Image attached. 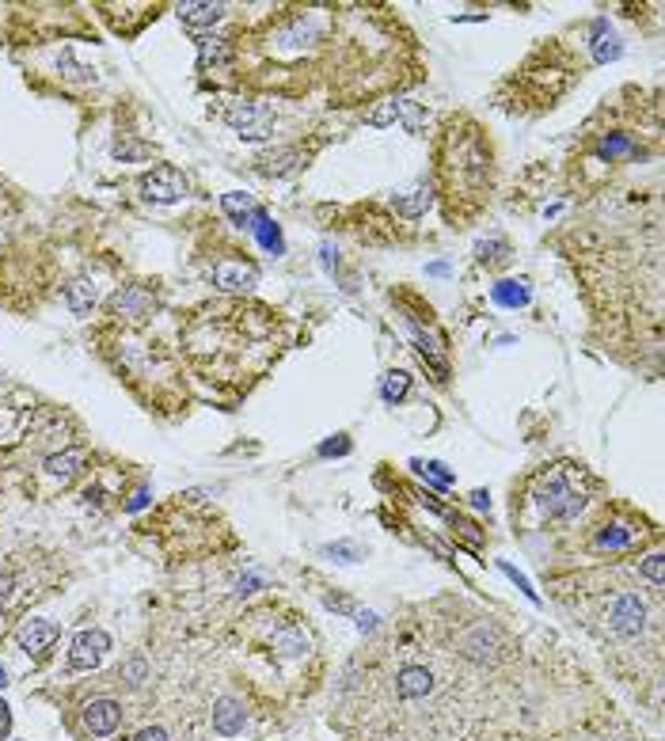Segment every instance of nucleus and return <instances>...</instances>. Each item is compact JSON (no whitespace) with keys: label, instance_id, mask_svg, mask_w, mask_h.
Masks as SVG:
<instances>
[{"label":"nucleus","instance_id":"nucleus-1","mask_svg":"<svg viewBox=\"0 0 665 741\" xmlns=\"http://www.w3.org/2000/svg\"><path fill=\"white\" fill-rule=\"evenodd\" d=\"M491 145L483 141L479 126L453 122L441 149V187L449 198V221L479 209L491 190Z\"/></svg>","mask_w":665,"mask_h":741},{"label":"nucleus","instance_id":"nucleus-2","mask_svg":"<svg viewBox=\"0 0 665 741\" xmlns=\"http://www.w3.org/2000/svg\"><path fill=\"white\" fill-rule=\"evenodd\" d=\"M536 506L548 517H555V521H574L582 513V506H586V494L570 483L567 468H551L540 479V487H536Z\"/></svg>","mask_w":665,"mask_h":741},{"label":"nucleus","instance_id":"nucleus-3","mask_svg":"<svg viewBox=\"0 0 665 741\" xmlns=\"http://www.w3.org/2000/svg\"><path fill=\"white\" fill-rule=\"evenodd\" d=\"M225 122L240 133L244 141H263V137L274 133V122H278V118H274V111H270L266 103L236 99V103H228L225 107Z\"/></svg>","mask_w":665,"mask_h":741},{"label":"nucleus","instance_id":"nucleus-4","mask_svg":"<svg viewBox=\"0 0 665 741\" xmlns=\"http://www.w3.org/2000/svg\"><path fill=\"white\" fill-rule=\"evenodd\" d=\"M605 620L608 631H616L620 639H635L646 627V601L631 589H620L612 593V601L605 605Z\"/></svg>","mask_w":665,"mask_h":741},{"label":"nucleus","instance_id":"nucleus-5","mask_svg":"<svg viewBox=\"0 0 665 741\" xmlns=\"http://www.w3.org/2000/svg\"><path fill=\"white\" fill-rule=\"evenodd\" d=\"M152 308H156V293L149 285H122L111 297V320L122 327H137L149 320Z\"/></svg>","mask_w":665,"mask_h":741},{"label":"nucleus","instance_id":"nucleus-6","mask_svg":"<svg viewBox=\"0 0 665 741\" xmlns=\"http://www.w3.org/2000/svg\"><path fill=\"white\" fill-rule=\"evenodd\" d=\"M111 650V635L103 627H84L73 639V650H69V669L80 673V669H95V665L107 658Z\"/></svg>","mask_w":665,"mask_h":741},{"label":"nucleus","instance_id":"nucleus-7","mask_svg":"<svg viewBox=\"0 0 665 741\" xmlns=\"http://www.w3.org/2000/svg\"><path fill=\"white\" fill-rule=\"evenodd\" d=\"M141 190H145V198L149 202H179V198H187V179H183V171L171 168V164H160V168H152L145 179H141Z\"/></svg>","mask_w":665,"mask_h":741},{"label":"nucleus","instance_id":"nucleus-8","mask_svg":"<svg viewBox=\"0 0 665 741\" xmlns=\"http://www.w3.org/2000/svg\"><path fill=\"white\" fill-rule=\"evenodd\" d=\"M502 650H506V643H502V635H498L491 624H475L472 631L460 639V654H464L468 662H479V665H494L502 658Z\"/></svg>","mask_w":665,"mask_h":741},{"label":"nucleus","instance_id":"nucleus-9","mask_svg":"<svg viewBox=\"0 0 665 741\" xmlns=\"http://www.w3.org/2000/svg\"><path fill=\"white\" fill-rule=\"evenodd\" d=\"M80 719H84V730H88L92 738H111L114 730L122 726V719H126V707H122L118 700H107V696H99V700L84 703Z\"/></svg>","mask_w":665,"mask_h":741},{"label":"nucleus","instance_id":"nucleus-10","mask_svg":"<svg viewBox=\"0 0 665 741\" xmlns=\"http://www.w3.org/2000/svg\"><path fill=\"white\" fill-rule=\"evenodd\" d=\"M643 536L646 532L639 525H631V521H608L593 536V551H601V555H624V551L639 548Z\"/></svg>","mask_w":665,"mask_h":741},{"label":"nucleus","instance_id":"nucleus-11","mask_svg":"<svg viewBox=\"0 0 665 741\" xmlns=\"http://www.w3.org/2000/svg\"><path fill=\"white\" fill-rule=\"evenodd\" d=\"M57 639H61V627H57L54 620H38V616L35 620H23L16 631V646L27 658H31V654H35V658H46L57 646Z\"/></svg>","mask_w":665,"mask_h":741},{"label":"nucleus","instance_id":"nucleus-12","mask_svg":"<svg viewBox=\"0 0 665 741\" xmlns=\"http://www.w3.org/2000/svg\"><path fill=\"white\" fill-rule=\"evenodd\" d=\"M213 285L225 293H247L259 285V266L251 259H221L213 266Z\"/></svg>","mask_w":665,"mask_h":741},{"label":"nucleus","instance_id":"nucleus-13","mask_svg":"<svg viewBox=\"0 0 665 741\" xmlns=\"http://www.w3.org/2000/svg\"><path fill=\"white\" fill-rule=\"evenodd\" d=\"M392 206H396L399 217H407V221H418V217H422L426 209L434 206V187H430L426 179H418V183H411L407 190H396Z\"/></svg>","mask_w":665,"mask_h":741},{"label":"nucleus","instance_id":"nucleus-14","mask_svg":"<svg viewBox=\"0 0 665 741\" xmlns=\"http://www.w3.org/2000/svg\"><path fill=\"white\" fill-rule=\"evenodd\" d=\"M434 692V673L426 665H403L396 677L399 700H426Z\"/></svg>","mask_w":665,"mask_h":741},{"label":"nucleus","instance_id":"nucleus-15","mask_svg":"<svg viewBox=\"0 0 665 741\" xmlns=\"http://www.w3.org/2000/svg\"><path fill=\"white\" fill-rule=\"evenodd\" d=\"M244 722H247V711L236 696H221V700L213 703V730H217L221 738H236V734L244 730Z\"/></svg>","mask_w":665,"mask_h":741},{"label":"nucleus","instance_id":"nucleus-16","mask_svg":"<svg viewBox=\"0 0 665 741\" xmlns=\"http://www.w3.org/2000/svg\"><path fill=\"white\" fill-rule=\"evenodd\" d=\"M42 472L50 475L54 483H61V487H69V483H73L76 475L84 472V453H80V449H65V453L46 456Z\"/></svg>","mask_w":665,"mask_h":741},{"label":"nucleus","instance_id":"nucleus-17","mask_svg":"<svg viewBox=\"0 0 665 741\" xmlns=\"http://www.w3.org/2000/svg\"><path fill=\"white\" fill-rule=\"evenodd\" d=\"M95 301H99V285H95L88 274H84V278H73V282L65 285V304H69V312L80 316V320L92 312Z\"/></svg>","mask_w":665,"mask_h":741},{"label":"nucleus","instance_id":"nucleus-18","mask_svg":"<svg viewBox=\"0 0 665 741\" xmlns=\"http://www.w3.org/2000/svg\"><path fill=\"white\" fill-rule=\"evenodd\" d=\"M589 35H593V61L597 65H605V61H616V57L624 54V46H620V38L608 31V19H593V27H589Z\"/></svg>","mask_w":665,"mask_h":741},{"label":"nucleus","instance_id":"nucleus-19","mask_svg":"<svg viewBox=\"0 0 665 741\" xmlns=\"http://www.w3.org/2000/svg\"><path fill=\"white\" fill-rule=\"evenodd\" d=\"M175 12H179V19H183L187 27H213L217 19L225 16V4H209V0H187V4H179Z\"/></svg>","mask_w":665,"mask_h":741},{"label":"nucleus","instance_id":"nucleus-20","mask_svg":"<svg viewBox=\"0 0 665 741\" xmlns=\"http://www.w3.org/2000/svg\"><path fill=\"white\" fill-rule=\"evenodd\" d=\"M593 156H597L601 164H616V160H624V156H635V141H631L627 133H605V137L593 141Z\"/></svg>","mask_w":665,"mask_h":741},{"label":"nucleus","instance_id":"nucleus-21","mask_svg":"<svg viewBox=\"0 0 665 741\" xmlns=\"http://www.w3.org/2000/svg\"><path fill=\"white\" fill-rule=\"evenodd\" d=\"M270 646H274L282 658H301L304 650H308V635H304V627H297V624H282V627H274Z\"/></svg>","mask_w":665,"mask_h":741},{"label":"nucleus","instance_id":"nucleus-22","mask_svg":"<svg viewBox=\"0 0 665 741\" xmlns=\"http://www.w3.org/2000/svg\"><path fill=\"white\" fill-rule=\"evenodd\" d=\"M232 61V42L228 38H202L198 42V69L209 73V69H221Z\"/></svg>","mask_w":665,"mask_h":741},{"label":"nucleus","instance_id":"nucleus-23","mask_svg":"<svg viewBox=\"0 0 665 741\" xmlns=\"http://www.w3.org/2000/svg\"><path fill=\"white\" fill-rule=\"evenodd\" d=\"M251 228H255V236H259V244L266 247V251H274V255H282V232H278V225L266 217L263 209H255V217H251Z\"/></svg>","mask_w":665,"mask_h":741},{"label":"nucleus","instance_id":"nucleus-24","mask_svg":"<svg viewBox=\"0 0 665 741\" xmlns=\"http://www.w3.org/2000/svg\"><path fill=\"white\" fill-rule=\"evenodd\" d=\"M494 301L502 304V308H525L529 304V285L506 278V282L494 285Z\"/></svg>","mask_w":665,"mask_h":741},{"label":"nucleus","instance_id":"nucleus-25","mask_svg":"<svg viewBox=\"0 0 665 741\" xmlns=\"http://www.w3.org/2000/svg\"><path fill=\"white\" fill-rule=\"evenodd\" d=\"M221 209H225L236 225H251V217H255V202H251L247 194H240V190L225 194V198H221Z\"/></svg>","mask_w":665,"mask_h":741},{"label":"nucleus","instance_id":"nucleus-26","mask_svg":"<svg viewBox=\"0 0 665 741\" xmlns=\"http://www.w3.org/2000/svg\"><path fill=\"white\" fill-rule=\"evenodd\" d=\"M399 122L411 133H422L426 130V122H430V114H426V107L415 103V99H399Z\"/></svg>","mask_w":665,"mask_h":741},{"label":"nucleus","instance_id":"nucleus-27","mask_svg":"<svg viewBox=\"0 0 665 741\" xmlns=\"http://www.w3.org/2000/svg\"><path fill=\"white\" fill-rule=\"evenodd\" d=\"M407 388H411V373L392 369V373L384 377V384H380V396H384V403H399V399L407 396Z\"/></svg>","mask_w":665,"mask_h":741},{"label":"nucleus","instance_id":"nucleus-28","mask_svg":"<svg viewBox=\"0 0 665 741\" xmlns=\"http://www.w3.org/2000/svg\"><path fill=\"white\" fill-rule=\"evenodd\" d=\"M365 122L373 126V130H384V126H392V122H399V99H384L377 111L365 114Z\"/></svg>","mask_w":665,"mask_h":741},{"label":"nucleus","instance_id":"nucleus-29","mask_svg":"<svg viewBox=\"0 0 665 741\" xmlns=\"http://www.w3.org/2000/svg\"><path fill=\"white\" fill-rule=\"evenodd\" d=\"M639 570H643L646 578H650V586H654V589L665 586V555H662V551H650L643 563H639Z\"/></svg>","mask_w":665,"mask_h":741},{"label":"nucleus","instance_id":"nucleus-30","mask_svg":"<svg viewBox=\"0 0 665 741\" xmlns=\"http://www.w3.org/2000/svg\"><path fill=\"white\" fill-rule=\"evenodd\" d=\"M506 255H510V244H506V240H498V236H494V240H483V244H479V263H483V266L502 263Z\"/></svg>","mask_w":665,"mask_h":741},{"label":"nucleus","instance_id":"nucleus-31","mask_svg":"<svg viewBox=\"0 0 665 741\" xmlns=\"http://www.w3.org/2000/svg\"><path fill=\"white\" fill-rule=\"evenodd\" d=\"M145 677H149V665H145V658L137 654V658H130V662L122 665V681L130 684V688H137V684H145Z\"/></svg>","mask_w":665,"mask_h":741},{"label":"nucleus","instance_id":"nucleus-32","mask_svg":"<svg viewBox=\"0 0 665 741\" xmlns=\"http://www.w3.org/2000/svg\"><path fill=\"white\" fill-rule=\"evenodd\" d=\"M323 555H331V559H339V563H358L361 548H358V544H346V540H339V544H327V548H323Z\"/></svg>","mask_w":665,"mask_h":741},{"label":"nucleus","instance_id":"nucleus-33","mask_svg":"<svg viewBox=\"0 0 665 741\" xmlns=\"http://www.w3.org/2000/svg\"><path fill=\"white\" fill-rule=\"evenodd\" d=\"M274 168H266L270 175H289V171H297L304 164L301 160V152H278V160H270Z\"/></svg>","mask_w":665,"mask_h":741},{"label":"nucleus","instance_id":"nucleus-34","mask_svg":"<svg viewBox=\"0 0 665 741\" xmlns=\"http://www.w3.org/2000/svg\"><path fill=\"white\" fill-rule=\"evenodd\" d=\"M415 468L426 475V479H434L437 487H449V483H453V472H449L445 464H437V460H430V464H415Z\"/></svg>","mask_w":665,"mask_h":741},{"label":"nucleus","instance_id":"nucleus-35","mask_svg":"<svg viewBox=\"0 0 665 741\" xmlns=\"http://www.w3.org/2000/svg\"><path fill=\"white\" fill-rule=\"evenodd\" d=\"M114 156L126 164V160H145V156H152V149H149V145H118V149H114Z\"/></svg>","mask_w":665,"mask_h":741},{"label":"nucleus","instance_id":"nucleus-36","mask_svg":"<svg viewBox=\"0 0 665 741\" xmlns=\"http://www.w3.org/2000/svg\"><path fill=\"white\" fill-rule=\"evenodd\" d=\"M12 593H16V574L12 570H0V608L12 601Z\"/></svg>","mask_w":665,"mask_h":741},{"label":"nucleus","instance_id":"nucleus-37","mask_svg":"<svg viewBox=\"0 0 665 741\" xmlns=\"http://www.w3.org/2000/svg\"><path fill=\"white\" fill-rule=\"evenodd\" d=\"M350 453V441L339 434V441H327V445H320V456H346Z\"/></svg>","mask_w":665,"mask_h":741},{"label":"nucleus","instance_id":"nucleus-38","mask_svg":"<svg viewBox=\"0 0 665 741\" xmlns=\"http://www.w3.org/2000/svg\"><path fill=\"white\" fill-rule=\"evenodd\" d=\"M130 741H168V730H160V726H145V730H137Z\"/></svg>","mask_w":665,"mask_h":741},{"label":"nucleus","instance_id":"nucleus-39","mask_svg":"<svg viewBox=\"0 0 665 741\" xmlns=\"http://www.w3.org/2000/svg\"><path fill=\"white\" fill-rule=\"evenodd\" d=\"M358 627L361 631H373L377 627V612H358Z\"/></svg>","mask_w":665,"mask_h":741},{"label":"nucleus","instance_id":"nucleus-40","mask_svg":"<svg viewBox=\"0 0 665 741\" xmlns=\"http://www.w3.org/2000/svg\"><path fill=\"white\" fill-rule=\"evenodd\" d=\"M8 730H12V715H8V707L0 703V738H8Z\"/></svg>","mask_w":665,"mask_h":741},{"label":"nucleus","instance_id":"nucleus-41","mask_svg":"<svg viewBox=\"0 0 665 741\" xmlns=\"http://www.w3.org/2000/svg\"><path fill=\"white\" fill-rule=\"evenodd\" d=\"M145 502H149V491H137V494L130 498V502H126V510H141Z\"/></svg>","mask_w":665,"mask_h":741},{"label":"nucleus","instance_id":"nucleus-42","mask_svg":"<svg viewBox=\"0 0 665 741\" xmlns=\"http://www.w3.org/2000/svg\"><path fill=\"white\" fill-rule=\"evenodd\" d=\"M472 506H475V510H491V498H487V491H475L472 494Z\"/></svg>","mask_w":665,"mask_h":741},{"label":"nucleus","instance_id":"nucleus-43","mask_svg":"<svg viewBox=\"0 0 665 741\" xmlns=\"http://www.w3.org/2000/svg\"><path fill=\"white\" fill-rule=\"evenodd\" d=\"M4 684H8V673H4V665H0V688H4Z\"/></svg>","mask_w":665,"mask_h":741}]
</instances>
